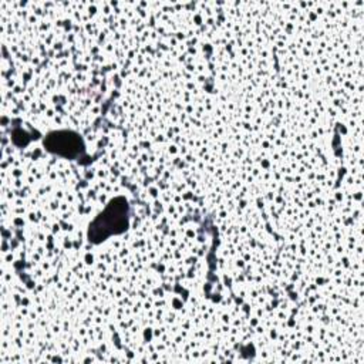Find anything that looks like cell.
Masks as SVG:
<instances>
[{
	"mask_svg": "<svg viewBox=\"0 0 364 364\" xmlns=\"http://www.w3.org/2000/svg\"><path fill=\"white\" fill-rule=\"evenodd\" d=\"M46 144L50 151L64 156H73L81 149V141L73 132H54L48 135Z\"/></svg>",
	"mask_w": 364,
	"mask_h": 364,
	"instance_id": "obj_1",
	"label": "cell"
}]
</instances>
